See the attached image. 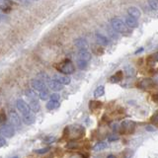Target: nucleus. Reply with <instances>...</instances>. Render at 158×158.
Wrapping results in <instances>:
<instances>
[{
	"label": "nucleus",
	"instance_id": "393cba45",
	"mask_svg": "<svg viewBox=\"0 0 158 158\" xmlns=\"http://www.w3.org/2000/svg\"><path fill=\"white\" fill-rule=\"evenodd\" d=\"M148 4H149L150 8L155 11L158 9V0H148Z\"/></svg>",
	"mask_w": 158,
	"mask_h": 158
},
{
	"label": "nucleus",
	"instance_id": "e433bc0d",
	"mask_svg": "<svg viewBox=\"0 0 158 158\" xmlns=\"http://www.w3.org/2000/svg\"><path fill=\"white\" fill-rule=\"evenodd\" d=\"M71 158H82V156H81V154L80 155H73Z\"/></svg>",
	"mask_w": 158,
	"mask_h": 158
},
{
	"label": "nucleus",
	"instance_id": "cd10ccee",
	"mask_svg": "<svg viewBox=\"0 0 158 158\" xmlns=\"http://www.w3.org/2000/svg\"><path fill=\"white\" fill-rule=\"evenodd\" d=\"M59 99H60V96H59V94H57V93H53L51 95V100L59 101Z\"/></svg>",
	"mask_w": 158,
	"mask_h": 158
},
{
	"label": "nucleus",
	"instance_id": "a211bd4d",
	"mask_svg": "<svg viewBox=\"0 0 158 158\" xmlns=\"http://www.w3.org/2000/svg\"><path fill=\"white\" fill-rule=\"evenodd\" d=\"M30 109L33 112H39L40 111V105L37 99H30V105H29Z\"/></svg>",
	"mask_w": 158,
	"mask_h": 158
},
{
	"label": "nucleus",
	"instance_id": "f03ea898",
	"mask_svg": "<svg viewBox=\"0 0 158 158\" xmlns=\"http://www.w3.org/2000/svg\"><path fill=\"white\" fill-rule=\"evenodd\" d=\"M16 107L18 109V111L21 113V115L23 117V121L27 125H32L36 121V117L33 114V111L30 109L29 105L25 102L24 100L19 99L16 102Z\"/></svg>",
	"mask_w": 158,
	"mask_h": 158
},
{
	"label": "nucleus",
	"instance_id": "f257e3e1",
	"mask_svg": "<svg viewBox=\"0 0 158 158\" xmlns=\"http://www.w3.org/2000/svg\"><path fill=\"white\" fill-rule=\"evenodd\" d=\"M85 135V128L82 126L78 125H72L68 126L63 130V136L66 139H69L71 141L79 140Z\"/></svg>",
	"mask_w": 158,
	"mask_h": 158
},
{
	"label": "nucleus",
	"instance_id": "b1692460",
	"mask_svg": "<svg viewBox=\"0 0 158 158\" xmlns=\"http://www.w3.org/2000/svg\"><path fill=\"white\" fill-rule=\"evenodd\" d=\"M87 64H88V62L80 60V59H77V66H78L79 69H82V70L86 69L87 68Z\"/></svg>",
	"mask_w": 158,
	"mask_h": 158
},
{
	"label": "nucleus",
	"instance_id": "0eeeda50",
	"mask_svg": "<svg viewBox=\"0 0 158 158\" xmlns=\"http://www.w3.org/2000/svg\"><path fill=\"white\" fill-rule=\"evenodd\" d=\"M0 133L5 137H12L15 133V130L12 125H3L0 127Z\"/></svg>",
	"mask_w": 158,
	"mask_h": 158
},
{
	"label": "nucleus",
	"instance_id": "f704fd0d",
	"mask_svg": "<svg viewBox=\"0 0 158 158\" xmlns=\"http://www.w3.org/2000/svg\"><path fill=\"white\" fill-rule=\"evenodd\" d=\"M146 128H147V131H154V127H151V126H148Z\"/></svg>",
	"mask_w": 158,
	"mask_h": 158
},
{
	"label": "nucleus",
	"instance_id": "58836bf2",
	"mask_svg": "<svg viewBox=\"0 0 158 158\" xmlns=\"http://www.w3.org/2000/svg\"><path fill=\"white\" fill-rule=\"evenodd\" d=\"M11 158H18L17 156H14V157H11Z\"/></svg>",
	"mask_w": 158,
	"mask_h": 158
},
{
	"label": "nucleus",
	"instance_id": "4c0bfd02",
	"mask_svg": "<svg viewBox=\"0 0 158 158\" xmlns=\"http://www.w3.org/2000/svg\"><path fill=\"white\" fill-rule=\"evenodd\" d=\"M107 158H117V157H116L115 155H113V154H111V155H109V156H108Z\"/></svg>",
	"mask_w": 158,
	"mask_h": 158
},
{
	"label": "nucleus",
	"instance_id": "c9c22d12",
	"mask_svg": "<svg viewBox=\"0 0 158 158\" xmlns=\"http://www.w3.org/2000/svg\"><path fill=\"white\" fill-rule=\"evenodd\" d=\"M15 2H18V3H25L26 2V0H13Z\"/></svg>",
	"mask_w": 158,
	"mask_h": 158
},
{
	"label": "nucleus",
	"instance_id": "c756f323",
	"mask_svg": "<svg viewBox=\"0 0 158 158\" xmlns=\"http://www.w3.org/2000/svg\"><path fill=\"white\" fill-rule=\"evenodd\" d=\"M54 140H56V138L54 137H52V136H51V137H47V138H44V142L46 143H52V142H53Z\"/></svg>",
	"mask_w": 158,
	"mask_h": 158
},
{
	"label": "nucleus",
	"instance_id": "2f4dec72",
	"mask_svg": "<svg viewBox=\"0 0 158 158\" xmlns=\"http://www.w3.org/2000/svg\"><path fill=\"white\" fill-rule=\"evenodd\" d=\"M7 20V16L6 15L2 14L1 12H0V21H6Z\"/></svg>",
	"mask_w": 158,
	"mask_h": 158
},
{
	"label": "nucleus",
	"instance_id": "6e6552de",
	"mask_svg": "<svg viewBox=\"0 0 158 158\" xmlns=\"http://www.w3.org/2000/svg\"><path fill=\"white\" fill-rule=\"evenodd\" d=\"M91 57H92L91 53L89 52L86 48H81V49H79V52H78V53H77V59H80V60H83V61L88 62V61L91 59Z\"/></svg>",
	"mask_w": 158,
	"mask_h": 158
},
{
	"label": "nucleus",
	"instance_id": "f8f14e48",
	"mask_svg": "<svg viewBox=\"0 0 158 158\" xmlns=\"http://www.w3.org/2000/svg\"><path fill=\"white\" fill-rule=\"evenodd\" d=\"M12 8L10 0H0V10L3 12H8Z\"/></svg>",
	"mask_w": 158,
	"mask_h": 158
},
{
	"label": "nucleus",
	"instance_id": "20e7f679",
	"mask_svg": "<svg viewBox=\"0 0 158 158\" xmlns=\"http://www.w3.org/2000/svg\"><path fill=\"white\" fill-rule=\"evenodd\" d=\"M56 68L60 73H62L63 75L72 74L74 72V70H75V67H74L73 63L70 59H64L63 61L56 64Z\"/></svg>",
	"mask_w": 158,
	"mask_h": 158
},
{
	"label": "nucleus",
	"instance_id": "2eb2a0df",
	"mask_svg": "<svg viewBox=\"0 0 158 158\" xmlns=\"http://www.w3.org/2000/svg\"><path fill=\"white\" fill-rule=\"evenodd\" d=\"M126 26L127 28H136L138 26V22L136 19L128 16L126 18Z\"/></svg>",
	"mask_w": 158,
	"mask_h": 158
},
{
	"label": "nucleus",
	"instance_id": "ddd939ff",
	"mask_svg": "<svg viewBox=\"0 0 158 158\" xmlns=\"http://www.w3.org/2000/svg\"><path fill=\"white\" fill-rule=\"evenodd\" d=\"M139 87L142 89H150L153 87V80L150 78H146V79H143V80L140 81L139 83Z\"/></svg>",
	"mask_w": 158,
	"mask_h": 158
},
{
	"label": "nucleus",
	"instance_id": "c85d7f7f",
	"mask_svg": "<svg viewBox=\"0 0 158 158\" xmlns=\"http://www.w3.org/2000/svg\"><path fill=\"white\" fill-rule=\"evenodd\" d=\"M5 144H6V139H5L4 136L0 133V147H3Z\"/></svg>",
	"mask_w": 158,
	"mask_h": 158
},
{
	"label": "nucleus",
	"instance_id": "39448f33",
	"mask_svg": "<svg viewBox=\"0 0 158 158\" xmlns=\"http://www.w3.org/2000/svg\"><path fill=\"white\" fill-rule=\"evenodd\" d=\"M111 25H112V28L118 33L126 34L127 32V27L126 26V24L123 23V20L118 19V18L112 19L111 20Z\"/></svg>",
	"mask_w": 158,
	"mask_h": 158
},
{
	"label": "nucleus",
	"instance_id": "dca6fc26",
	"mask_svg": "<svg viewBox=\"0 0 158 158\" xmlns=\"http://www.w3.org/2000/svg\"><path fill=\"white\" fill-rule=\"evenodd\" d=\"M102 106H103V103L97 100L90 101V103H89V108H90L91 111H97L99 109H101Z\"/></svg>",
	"mask_w": 158,
	"mask_h": 158
},
{
	"label": "nucleus",
	"instance_id": "aec40b11",
	"mask_svg": "<svg viewBox=\"0 0 158 158\" xmlns=\"http://www.w3.org/2000/svg\"><path fill=\"white\" fill-rule=\"evenodd\" d=\"M122 79H123V72L118 71V72H116V74H114V75L110 78V81L113 83H118V82H120Z\"/></svg>",
	"mask_w": 158,
	"mask_h": 158
},
{
	"label": "nucleus",
	"instance_id": "9b49d317",
	"mask_svg": "<svg viewBox=\"0 0 158 158\" xmlns=\"http://www.w3.org/2000/svg\"><path fill=\"white\" fill-rule=\"evenodd\" d=\"M127 13H128V16H131V17H132V18H135V19H138L140 17V15H141V13H140V11H139V9L138 8H136V7H135V6H131V7H130L127 9Z\"/></svg>",
	"mask_w": 158,
	"mask_h": 158
},
{
	"label": "nucleus",
	"instance_id": "bb28decb",
	"mask_svg": "<svg viewBox=\"0 0 158 158\" xmlns=\"http://www.w3.org/2000/svg\"><path fill=\"white\" fill-rule=\"evenodd\" d=\"M26 95H27L30 99H37V94L35 93L33 90H27V91H26Z\"/></svg>",
	"mask_w": 158,
	"mask_h": 158
},
{
	"label": "nucleus",
	"instance_id": "72a5a7b5",
	"mask_svg": "<svg viewBox=\"0 0 158 158\" xmlns=\"http://www.w3.org/2000/svg\"><path fill=\"white\" fill-rule=\"evenodd\" d=\"M109 138H110V140H111V141H112V140H113V141H115V140H118V137L117 135H111Z\"/></svg>",
	"mask_w": 158,
	"mask_h": 158
},
{
	"label": "nucleus",
	"instance_id": "9d476101",
	"mask_svg": "<svg viewBox=\"0 0 158 158\" xmlns=\"http://www.w3.org/2000/svg\"><path fill=\"white\" fill-rule=\"evenodd\" d=\"M48 85L49 86V88H51L52 90L56 91V92L62 90V88H63V85H62V84H61V83H59L57 80H56V79H51Z\"/></svg>",
	"mask_w": 158,
	"mask_h": 158
},
{
	"label": "nucleus",
	"instance_id": "4be33fe9",
	"mask_svg": "<svg viewBox=\"0 0 158 158\" xmlns=\"http://www.w3.org/2000/svg\"><path fill=\"white\" fill-rule=\"evenodd\" d=\"M104 93H105V87L104 86H98L96 89H95V91H94V97L95 98H99V97H101L104 95Z\"/></svg>",
	"mask_w": 158,
	"mask_h": 158
},
{
	"label": "nucleus",
	"instance_id": "5701e85b",
	"mask_svg": "<svg viewBox=\"0 0 158 158\" xmlns=\"http://www.w3.org/2000/svg\"><path fill=\"white\" fill-rule=\"evenodd\" d=\"M59 106V102L58 101H53V100H49L47 103V109L48 110H53Z\"/></svg>",
	"mask_w": 158,
	"mask_h": 158
},
{
	"label": "nucleus",
	"instance_id": "412c9836",
	"mask_svg": "<svg viewBox=\"0 0 158 158\" xmlns=\"http://www.w3.org/2000/svg\"><path fill=\"white\" fill-rule=\"evenodd\" d=\"M74 44H75V46L78 48H86L87 47V43L84 39H77L75 40V42H74Z\"/></svg>",
	"mask_w": 158,
	"mask_h": 158
},
{
	"label": "nucleus",
	"instance_id": "473e14b6",
	"mask_svg": "<svg viewBox=\"0 0 158 158\" xmlns=\"http://www.w3.org/2000/svg\"><path fill=\"white\" fill-rule=\"evenodd\" d=\"M5 122H6V118H5V116L0 117V125H3Z\"/></svg>",
	"mask_w": 158,
	"mask_h": 158
},
{
	"label": "nucleus",
	"instance_id": "f3484780",
	"mask_svg": "<svg viewBox=\"0 0 158 158\" xmlns=\"http://www.w3.org/2000/svg\"><path fill=\"white\" fill-rule=\"evenodd\" d=\"M96 39H97V42L100 44H102V46H107L109 44V40L104 36V35H102L100 33L96 34Z\"/></svg>",
	"mask_w": 158,
	"mask_h": 158
},
{
	"label": "nucleus",
	"instance_id": "6ab92c4d",
	"mask_svg": "<svg viewBox=\"0 0 158 158\" xmlns=\"http://www.w3.org/2000/svg\"><path fill=\"white\" fill-rule=\"evenodd\" d=\"M108 147V143L105 142V141H100V142H98L96 143L95 145H94L93 147V150L94 151H101L103 149H105V148Z\"/></svg>",
	"mask_w": 158,
	"mask_h": 158
},
{
	"label": "nucleus",
	"instance_id": "7ed1b4c3",
	"mask_svg": "<svg viewBox=\"0 0 158 158\" xmlns=\"http://www.w3.org/2000/svg\"><path fill=\"white\" fill-rule=\"evenodd\" d=\"M32 88L38 92V95L42 100H47L48 98L47 85L43 81L39 80V79H34V80H32Z\"/></svg>",
	"mask_w": 158,
	"mask_h": 158
},
{
	"label": "nucleus",
	"instance_id": "7c9ffc66",
	"mask_svg": "<svg viewBox=\"0 0 158 158\" xmlns=\"http://www.w3.org/2000/svg\"><path fill=\"white\" fill-rule=\"evenodd\" d=\"M151 123H154V125H157V114H154V115H153V117L151 118Z\"/></svg>",
	"mask_w": 158,
	"mask_h": 158
},
{
	"label": "nucleus",
	"instance_id": "423d86ee",
	"mask_svg": "<svg viewBox=\"0 0 158 158\" xmlns=\"http://www.w3.org/2000/svg\"><path fill=\"white\" fill-rule=\"evenodd\" d=\"M135 123L132 121H123L121 123L120 131L123 135H131L135 131Z\"/></svg>",
	"mask_w": 158,
	"mask_h": 158
},
{
	"label": "nucleus",
	"instance_id": "a878e982",
	"mask_svg": "<svg viewBox=\"0 0 158 158\" xmlns=\"http://www.w3.org/2000/svg\"><path fill=\"white\" fill-rule=\"evenodd\" d=\"M49 151V147H44V148H40V149H37L35 150V153H37V154H44V153H47Z\"/></svg>",
	"mask_w": 158,
	"mask_h": 158
},
{
	"label": "nucleus",
	"instance_id": "4468645a",
	"mask_svg": "<svg viewBox=\"0 0 158 158\" xmlns=\"http://www.w3.org/2000/svg\"><path fill=\"white\" fill-rule=\"evenodd\" d=\"M53 79L57 80L59 83H61L62 85H68V84L70 83V78L65 75H54Z\"/></svg>",
	"mask_w": 158,
	"mask_h": 158
},
{
	"label": "nucleus",
	"instance_id": "1a4fd4ad",
	"mask_svg": "<svg viewBox=\"0 0 158 158\" xmlns=\"http://www.w3.org/2000/svg\"><path fill=\"white\" fill-rule=\"evenodd\" d=\"M9 118H10V122H11L13 127H21V120H20L18 114L15 111H11L9 113Z\"/></svg>",
	"mask_w": 158,
	"mask_h": 158
}]
</instances>
